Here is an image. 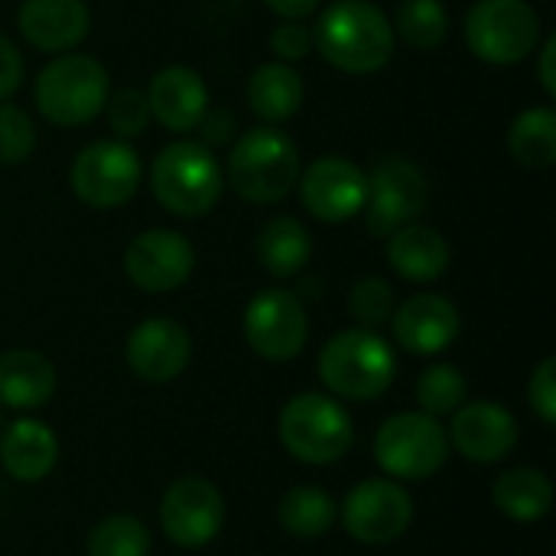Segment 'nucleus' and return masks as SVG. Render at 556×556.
<instances>
[{
  "mask_svg": "<svg viewBox=\"0 0 556 556\" xmlns=\"http://www.w3.org/2000/svg\"><path fill=\"white\" fill-rule=\"evenodd\" d=\"M140 156L127 140H94L78 150L68 182L81 205L94 212H111L127 205L140 189Z\"/></svg>",
  "mask_w": 556,
  "mask_h": 556,
  "instance_id": "1a4fd4ad",
  "label": "nucleus"
},
{
  "mask_svg": "<svg viewBox=\"0 0 556 556\" xmlns=\"http://www.w3.org/2000/svg\"><path fill=\"white\" fill-rule=\"evenodd\" d=\"M339 518L352 541L384 547L407 534L414 521V498L394 479H365L345 495Z\"/></svg>",
  "mask_w": 556,
  "mask_h": 556,
  "instance_id": "f8f14e48",
  "label": "nucleus"
},
{
  "mask_svg": "<svg viewBox=\"0 0 556 556\" xmlns=\"http://www.w3.org/2000/svg\"><path fill=\"white\" fill-rule=\"evenodd\" d=\"M88 556H147L150 554V531L143 521L130 515H111L98 521L85 541Z\"/></svg>",
  "mask_w": 556,
  "mask_h": 556,
  "instance_id": "7c9ffc66",
  "label": "nucleus"
},
{
  "mask_svg": "<svg viewBox=\"0 0 556 556\" xmlns=\"http://www.w3.org/2000/svg\"><path fill=\"white\" fill-rule=\"evenodd\" d=\"M430 205L427 173L407 156H384L368 173L365 225L375 238H391L397 228L417 222Z\"/></svg>",
  "mask_w": 556,
  "mask_h": 556,
  "instance_id": "9d476101",
  "label": "nucleus"
},
{
  "mask_svg": "<svg viewBox=\"0 0 556 556\" xmlns=\"http://www.w3.org/2000/svg\"><path fill=\"white\" fill-rule=\"evenodd\" d=\"M388 323L394 342L410 355H440L459 339L463 329L456 303L440 293H417L404 300L401 306H394Z\"/></svg>",
  "mask_w": 556,
  "mask_h": 556,
  "instance_id": "a211bd4d",
  "label": "nucleus"
},
{
  "mask_svg": "<svg viewBox=\"0 0 556 556\" xmlns=\"http://www.w3.org/2000/svg\"><path fill=\"white\" fill-rule=\"evenodd\" d=\"M127 365L130 371L147 381V384H169L176 381L189 362H192V339L189 332L166 316H153L143 319L140 326H134V332L127 336Z\"/></svg>",
  "mask_w": 556,
  "mask_h": 556,
  "instance_id": "dca6fc26",
  "label": "nucleus"
},
{
  "mask_svg": "<svg viewBox=\"0 0 556 556\" xmlns=\"http://www.w3.org/2000/svg\"><path fill=\"white\" fill-rule=\"evenodd\" d=\"M195 270V248L173 228H150L124 251V274L143 293H173Z\"/></svg>",
  "mask_w": 556,
  "mask_h": 556,
  "instance_id": "2eb2a0df",
  "label": "nucleus"
},
{
  "mask_svg": "<svg viewBox=\"0 0 556 556\" xmlns=\"http://www.w3.org/2000/svg\"><path fill=\"white\" fill-rule=\"evenodd\" d=\"M446 433H450V446H456V453L466 463H479V466L502 463L518 446V420L511 410H505L495 401L463 404L453 414V427Z\"/></svg>",
  "mask_w": 556,
  "mask_h": 556,
  "instance_id": "f3484780",
  "label": "nucleus"
},
{
  "mask_svg": "<svg viewBox=\"0 0 556 556\" xmlns=\"http://www.w3.org/2000/svg\"><path fill=\"white\" fill-rule=\"evenodd\" d=\"M241 329H244V342L257 358L283 365L306 349L309 316L296 293L283 287H267L248 303Z\"/></svg>",
  "mask_w": 556,
  "mask_h": 556,
  "instance_id": "9b49d317",
  "label": "nucleus"
},
{
  "mask_svg": "<svg viewBox=\"0 0 556 556\" xmlns=\"http://www.w3.org/2000/svg\"><path fill=\"white\" fill-rule=\"evenodd\" d=\"M323 0H264L267 10H274L280 20H306L319 10Z\"/></svg>",
  "mask_w": 556,
  "mask_h": 556,
  "instance_id": "ea45409f",
  "label": "nucleus"
},
{
  "mask_svg": "<svg viewBox=\"0 0 556 556\" xmlns=\"http://www.w3.org/2000/svg\"><path fill=\"white\" fill-rule=\"evenodd\" d=\"M528 401H531V410L538 414V420L544 427H554L556 424V358H544L531 381H528Z\"/></svg>",
  "mask_w": 556,
  "mask_h": 556,
  "instance_id": "c9c22d12",
  "label": "nucleus"
},
{
  "mask_svg": "<svg viewBox=\"0 0 556 556\" xmlns=\"http://www.w3.org/2000/svg\"><path fill=\"white\" fill-rule=\"evenodd\" d=\"M111 94L108 68L85 52L55 55L33 85L36 111L55 127H81L94 121Z\"/></svg>",
  "mask_w": 556,
  "mask_h": 556,
  "instance_id": "39448f33",
  "label": "nucleus"
},
{
  "mask_svg": "<svg viewBox=\"0 0 556 556\" xmlns=\"http://www.w3.org/2000/svg\"><path fill=\"white\" fill-rule=\"evenodd\" d=\"M222 525H225V498L218 485L208 482L205 476H182L163 492L160 528L176 547L199 551L222 534Z\"/></svg>",
  "mask_w": 556,
  "mask_h": 556,
  "instance_id": "ddd939ff",
  "label": "nucleus"
},
{
  "mask_svg": "<svg viewBox=\"0 0 556 556\" xmlns=\"http://www.w3.org/2000/svg\"><path fill=\"white\" fill-rule=\"evenodd\" d=\"M195 130H199V143L208 147V150L215 153V150L235 143V137H238V134H235V130H238V121H235V114H231L228 108H205V114H202V121L195 124Z\"/></svg>",
  "mask_w": 556,
  "mask_h": 556,
  "instance_id": "e433bc0d",
  "label": "nucleus"
},
{
  "mask_svg": "<svg viewBox=\"0 0 556 556\" xmlns=\"http://www.w3.org/2000/svg\"><path fill=\"white\" fill-rule=\"evenodd\" d=\"M277 430L283 450L306 466H332L355 443V424L349 410L319 391L290 397L280 410Z\"/></svg>",
  "mask_w": 556,
  "mask_h": 556,
  "instance_id": "423d86ee",
  "label": "nucleus"
},
{
  "mask_svg": "<svg viewBox=\"0 0 556 556\" xmlns=\"http://www.w3.org/2000/svg\"><path fill=\"white\" fill-rule=\"evenodd\" d=\"M16 26L33 49L62 55L91 33V13L85 0H23Z\"/></svg>",
  "mask_w": 556,
  "mask_h": 556,
  "instance_id": "6ab92c4d",
  "label": "nucleus"
},
{
  "mask_svg": "<svg viewBox=\"0 0 556 556\" xmlns=\"http://www.w3.org/2000/svg\"><path fill=\"white\" fill-rule=\"evenodd\" d=\"M391 26L404 46L417 52H433L450 36V13L440 0H401Z\"/></svg>",
  "mask_w": 556,
  "mask_h": 556,
  "instance_id": "c85d7f7f",
  "label": "nucleus"
},
{
  "mask_svg": "<svg viewBox=\"0 0 556 556\" xmlns=\"http://www.w3.org/2000/svg\"><path fill=\"white\" fill-rule=\"evenodd\" d=\"M323 384L342 401H375L397 378V355L378 329H345L332 336L316 362Z\"/></svg>",
  "mask_w": 556,
  "mask_h": 556,
  "instance_id": "7ed1b4c3",
  "label": "nucleus"
},
{
  "mask_svg": "<svg viewBox=\"0 0 556 556\" xmlns=\"http://www.w3.org/2000/svg\"><path fill=\"white\" fill-rule=\"evenodd\" d=\"M534 52H538V78H541V88H544L547 98H556V36H547L544 46L534 49Z\"/></svg>",
  "mask_w": 556,
  "mask_h": 556,
  "instance_id": "58836bf2",
  "label": "nucleus"
},
{
  "mask_svg": "<svg viewBox=\"0 0 556 556\" xmlns=\"http://www.w3.org/2000/svg\"><path fill=\"white\" fill-rule=\"evenodd\" d=\"M508 153L525 169H551L556 163V114L551 108H528L511 121Z\"/></svg>",
  "mask_w": 556,
  "mask_h": 556,
  "instance_id": "cd10ccee",
  "label": "nucleus"
},
{
  "mask_svg": "<svg viewBox=\"0 0 556 556\" xmlns=\"http://www.w3.org/2000/svg\"><path fill=\"white\" fill-rule=\"evenodd\" d=\"M296 189L303 208L313 218L326 225H342L362 215L368 199V173L345 156H323L300 173Z\"/></svg>",
  "mask_w": 556,
  "mask_h": 556,
  "instance_id": "4468645a",
  "label": "nucleus"
},
{
  "mask_svg": "<svg viewBox=\"0 0 556 556\" xmlns=\"http://www.w3.org/2000/svg\"><path fill=\"white\" fill-rule=\"evenodd\" d=\"M150 189L169 215L202 218L218 205L225 173L218 156L199 140H173L150 166Z\"/></svg>",
  "mask_w": 556,
  "mask_h": 556,
  "instance_id": "20e7f679",
  "label": "nucleus"
},
{
  "mask_svg": "<svg viewBox=\"0 0 556 556\" xmlns=\"http://www.w3.org/2000/svg\"><path fill=\"white\" fill-rule=\"evenodd\" d=\"M36 150V124L20 104L0 101V166H20Z\"/></svg>",
  "mask_w": 556,
  "mask_h": 556,
  "instance_id": "473e14b6",
  "label": "nucleus"
},
{
  "mask_svg": "<svg viewBox=\"0 0 556 556\" xmlns=\"http://www.w3.org/2000/svg\"><path fill=\"white\" fill-rule=\"evenodd\" d=\"M104 111H108V124H111L117 140L140 137L153 121L147 91H140V88H117L114 94H108Z\"/></svg>",
  "mask_w": 556,
  "mask_h": 556,
  "instance_id": "72a5a7b5",
  "label": "nucleus"
},
{
  "mask_svg": "<svg viewBox=\"0 0 556 556\" xmlns=\"http://www.w3.org/2000/svg\"><path fill=\"white\" fill-rule=\"evenodd\" d=\"M394 26L371 0H336L313 26V49L345 75H375L394 59Z\"/></svg>",
  "mask_w": 556,
  "mask_h": 556,
  "instance_id": "f257e3e1",
  "label": "nucleus"
},
{
  "mask_svg": "<svg viewBox=\"0 0 556 556\" xmlns=\"http://www.w3.org/2000/svg\"><path fill=\"white\" fill-rule=\"evenodd\" d=\"M23 72L26 68H23V55H20L16 42L7 33H0V101H10L20 91Z\"/></svg>",
  "mask_w": 556,
  "mask_h": 556,
  "instance_id": "4c0bfd02",
  "label": "nucleus"
},
{
  "mask_svg": "<svg viewBox=\"0 0 556 556\" xmlns=\"http://www.w3.org/2000/svg\"><path fill=\"white\" fill-rule=\"evenodd\" d=\"M270 52L277 55V62H303L313 52V29L303 20H280L270 33Z\"/></svg>",
  "mask_w": 556,
  "mask_h": 556,
  "instance_id": "f704fd0d",
  "label": "nucleus"
},
{
  "mask_svg": "<svg viewBox=\"0 0 556 556\" xmlns=\"http://www.w3.org/2000/svg\"><path fill=\"white\" fill-rule=\"evenodd\" d=\"M466 42L489 65H518L541 46V16L528 0H479L466 16Z\"/></svg>",
  "mask_w": 556,
  "mask_h": 556,
  "instance_id": "6e6552de",
  "label": "nucleus"
},
{
  "mask_svg": "<svg viewBox=\"0 0 556 556\" xmlns=\"http://www.w3.org/2000/svg\"><path fill=\"white\" fill-rule=\"evenodd\" d=\"M59 388L55 365L36 349H10L0 355V404L10 410H39Z\"/></svg>",
  "mask_w": 556,
  "mask_h": 556,
  "instance_id": "5701e85b",
  "label": "nucleus"
},
{
  "mask_svg": "<svg viewBox=\"0 0 556 556\" xmlns=\"http://www.w3.org/2000/svg\"><path fill=\"white\" fill-rule=\"evenodd\" d=\"M492 502L505 518L518 525H534L547 518L554 508V482L541 469H531V466L508 469L495 479Z\"/></svg>",
  "mask_w": 556,
  "mask_h": 556,
  "instance_id": "a878e982",
  "label": "nucleus"
},
{
  "mask_svg": "<svg viewBox=\"0 0 556 556\" xmlns=\"http://www.w3.org/2000/svg\"><path fill=\"white\" fill-rule=\"evenodd\" d=\"M414 394H417V404H420L424 414L453 417L466 404L469 384H466V375L456 365L440 362V365H430L427 371H420Z\"/></svg>",
  "mask_w": 556,
  "mask_h": 556,
  "instance_id": "c756f323",
  "label": "nucleus"
},
{
  "mask_svg": "<svg viewBox=\"0 0 556 556\" xmlns=\"http://www.w3.org/2000/svg\"><path fill=\"white\" fill-rule=\"evenodd\" d=\"M244 98H248V108L264 124L277 127L296 117V111L303 108V98H306L303 75L287 62H264L251 72Z\"/></svg>",
  "mask_w": 556,
  "mask_h": 556,
  "instance_id": "b1692460",
  "label": "nucleus"
},
{
  "mask_svg": "<svg viewBox=\"0 0 556 556\" xmlns=\"http://www.w3.org/2000/svg\"><path fill=\"white\" fill-rule=\"evenodd\" d=\"M277 518L290 538L316 541V538H326L332 531V525L339 518V505L332 502L329 492H323L316 485H296L280 498Z\"/></svg>",
  "mask_w": 556,
  "mask_h": 556,
  "instance_id": "bb28decb",
  "label": "nucleus"
},
{
  "mask_svg": "<svg viewBox=\"0 0 556 556\" xmlns=\"http://www.w3.org/2000/svg\"><path fill=\"white\" fill-rule=\"evenodd\" d=\"M59 463V437L49 424L23 417L0 437V466L16 482H42Z\"/></svg>",
  "mask_w": 556,
  "mask_h": 556,
  "instance_id": "412c9836",
  "label": "nucleus"
},
{
  "mask_svg": "<svg viewBox=\"0 0 556 556\" xmlns=\"http://www.w3.org/2000/svg\"><path fill=\"white\" fill-rule=\"evenodd\" d=\"M446 459L450 433L437 417L424 410L394 414L375 433V463L394 482H424L437 476Z\"/></svg>",
  "mask_w": 556,
  "mask_h": 556,
  "instance_id": "0eeeda50",
  "label": "nucleus"
},
{
  "mask_svg": "<svg viewBox=\"0 0 556 556\" xmlns=\"http://www.w3.org/2000/svg\"><path fill=\"white\" fill-rule=\"evenodd\" d=\"M228 182L231 189L254 205L283 202L303 173L300 147L274 124H261L235 137L228 153Z\"/></svg>",
  "mask_w": 556,
  "mask_h": 556,
  "instance_id": "f03ea898",
  "label": "nucleus"
},
{
  "mask_svg": "<svg viewBox=\"0 0 556 556\" xmlns=\"http://www.w3.org/2000/svg\"><path fill=\"white\" fill-rule=\"evenodd\" d=\"M309 257H313V238L303 222H296L290 215H277L261 225L257 261L270 277H277V280L296 277L309 264Z\"/></svg>",
  "mask_w": 556,
  "mask_h": 556,
  "instance_id": "393cba45",
  "label": "nucleus"
},
{
  "mask_svg": "<svg viewBox=\"0 0 556 556\" xmlns=\"http://www.w3.org/2000/svg\"><path fill=\"white\" fill-rule=\"evenodd\" d=\"M388 264L410 283H433L450 270L453 251L437 228L410 222L388 238Z\"/></svg>",
  "mask_w": 556,
  "mask_h": 556,
  "instance_id": "4be33fe9",
  "label": "nucleus"
},
{
  "mask_svg": "<svg viewBox=\"0 0 556 556\" xmlns=\"http://www.w3.org/2000/svg\"><path fill=\"white\" fill-rule=\"evenodd\" d=\"M150 114L160 127L173 134H189L208 108L205 78L189 65H166L150 78L147 88Z\"/></svg>",
  "mask_w": 556,
  "mask_h": 556,
  "instance_id": "aec40b11",
  "label": "nucleus"
},
{
  "mask_svg": "<svg viewBox=\"0 0 556 556\" xmlns=\"http://www.w3.org/2000/svg\"><path fill=\"white\" fill-rule=\"evenodd\" d=\"M349 313L362 329H378L394 313V290L384 277H362L349 293Z\"/></svg>",
  "mask_w": 556,
  "mask_h": 556,
  "instance_id": "2f4dec72",
  "label": "nucleus"
}]
</instances>
